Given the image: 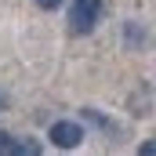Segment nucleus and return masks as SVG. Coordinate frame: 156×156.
<instances>
[{
    "instance_id": "obj_8",
    "label": "nucleus",
    "mask_w": 156,
    "mask_h": 156,
    "mask_svg": "<svg viewBox=\"0 0 156 156\" xmlns=\"http://www.w3.org/2000/svg\"><path fill=\"white\" fill-rule=\"evenodd\" d=\"M4 109H7V94H0V113H4Z\"/></svg>"
},
{
    "instance_id": "obj_7",
    "label": "nucleus",
    "mask_w": 156,
    "mask_h": 156,
    "mask_svg": "<svg viewBox=\"0 0 156 156\" xmlns=\"http://www.w3.org/2000/svg\"><path fill=\"white\" fill-rule=\"evenodd\" d=\"M40 7H44V11H58V7H62V0H37Z\"/></svg>"
},
{
    "instance_id": "obj_1",
    "label": "nucleus",
    "mask_w": 156,
    "mask_h": 156,
    "mask_svg": "<svg viewBox=\"0 0 156 156\" xmlns=\"http://www.w3.org/2000/svg\"><path fill=\"white\" fill-rule=\"evenodd\" d=\"M98 18H102V0H73V7H69V29L76 37L91 33L98 26Z\"/></svg>"
},
{
    "instance_id": "obj_5",
    "label": "nucleus",
    "mask_w": 156,
    "mask_h": 156,
    "mask_svg": "<svg viewBox=\"0 0 156 156\" xmlns=\"http://www.w3.org/2000/svg\"><path fill=\"white\" fill-rule=\"evenodd\" d=\"M123 40H127L131 51H145V47H149V33H145L138 22H123Z\"/></svg>"
},
{
    "instance_id": "obj_4",
    "label": "nucleus",
    "mask_w": 156,
    "mask_h": 156,
    "mask_svg": "<svg viewBox=\"0 0 156 156\" xmlns=\"http://www.w3.org/2000/svg\"><path fill=\"white\" fill-rule=\"evenodd\" d=\"M80 116L87 120V123H94L98 131H105V134H113V138H120V134H123V131H120V123H116V120H109L105 113H98L94 105H83V109H80Z\"/></svg>"
},
{
    "instance_id": "obj_2",
    "label": "nucleus",
    "mask_w": 156,
    "mask_h": 156,
    "mask_svg": "<svg viewBox=\"0 0 156 156\" xmlns=\"http://www.w3.org/2000/svg\"><path fill=\"white\" fill-rule=\"evenodd\" d=\"M47 138H51V145H58V149H76L80 142H83V127L73 123V120H58V123H51Z\"/></svg>"
},
{
    "instance_id": "obj_3",
    "label": "nucleus",
    "mask_w": 156,
    "mask_h": 156,
    "mask_svg": "<svg viewBox=\"0 0 156 156\" xmlns=\"http://www.w3.org/2000/svg\"><path fill=\"white\" fill-rule=\"evenodd\" d=\"M0 153H11V156H18V153L26 156V153H29V156H37L40 145H37V142H29V138H15V134L0 131Z\"/></svg>"
},
{
    "instance_id": "obj_6",
    "label": "nucleus",
    "mask_w": 156,
    "mask_h": 156,
    "mask_svg": "<svg viewBox=\"0 0 156 156\" xmlns=\"http://www.w3.org/2000/svg\"><path fill=\"white\" fill-rule=\"evenodd\" d=\"M138 153H142V156H156V138H153V142H142Z\"/></svg>"
}]
</instances>
